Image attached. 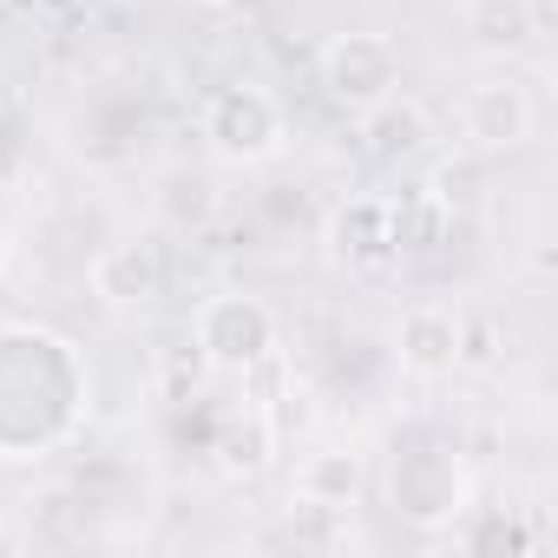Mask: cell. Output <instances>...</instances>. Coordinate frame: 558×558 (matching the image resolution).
Wrapping results in <instances>:
<instances>
[{"mask_svg":"<svg viewBox=\"0 0 558 558\" xmlns=\"http://www.w3.org/2000/svg\"><path fill=\"white\" fill-rule=\"evenodd\" d=\"M86 375L66 336L34 323H0V460H34L80 421Z\"/></svg>","mask_w":558,"mask_h":558,"instance_id":"cell-1","label":"cell"},{"mask_svg":"<svg viewBox=\"0 0 558 558\" xmlns=\"http://www.w3.org/2000/svg\"><path fill=\"white\" fill-rule=\"evenodd\" d=\"M197 138L217 165H236V171H256L269 158H283L290 151V112L283 99H276L269 86L256 80H230L204 99L197 112Z\"/></svg>","mask_w":558,"mask_h":558,"instance_id":"cell-2","label":"cell"},{"mask_svg":"<svg viewBox=\"0 0 558 558\" xmlns=\"http://www.w3.org/2000/svg\"><path fill=\"white\" fill-rule=\"evenodd\" d=\"M276 310L263 296H243V290H223V296H204L197 316H191V342L204 355V368L217 375H256L269 355H276Z\"/></svg>","mask_w":558,"mask_h":558,"instance_id":"cell-3","label":"cell"},{"mask_svg":"<svg viewBox=\"0 0 558 558\" xmlns=\"http://www.w3.org/2000/svg\"><path fill=\"white\" fill-rule=\"evenodd\" d=\"M388 499H395V512H401L408 525L440 532V525H453V519L473 512V480H466L460 453L421 440V447H401V453H395V466H388Z\"/></svg>","mask_w":558,"mask_h":558,"instance_id":"cell-4","label":"cell"},{"mask_svg":"<svg viewBox=\"0 0 558 558\" xmlns=\"http://www.w3.org/2000/svg\"><path fill=\"white\" fill-rule=\"evenodd\" d=\"M316 73H323V93L342 112H368V106L401 93V47L388 34H336L323 47Z\"/></svg>","mask_w":558,"mask_h":558,"instance_id":"cell-5","label":"cell"},{"mask_svg":"<svg viewBox=\"0 0 558 558\" xmlns=\"http://www.w3.org/2000/svg\"><path fill=\"white\" fill-rule=\"evenodd\" d=\"M323 243H329V263L349 269V276H375L401 256V230H395V197H342L323 223Z\"/></svg>","mask_w":558,"mask_h":558,"instance_id":"cell-6","label":"cell"},{"mask_svg":"<svg viewBox=\"0 0 558 558\" xmlns=\"http://www.w3.org/2000/svg\"><path fill=\"white\" fill-rule=\"evenodd\" d=\"M532 132H538V106H532V93L512 73L466 86V99H460V138L473 151H519V145H532Z\"/></svg>","mask_w":558,"mask_h":558,"instance_id":"cell-7","label":"cell"},{"mask_svg":"<svg viewBox=\"0 0 558 558\" xmlns=\"http://www.w3.org/2000/svg\"><path fill=\"white\" fill-rule=\"evenodd\" d=\"M86 283H93V296H99L106 310H145V303H158V290H165V256H158V243H145V236H119V243H106V250L86 263Z\"/></svg>","mask_w":558,"mask_h":558,"instance_id":"cell-8","label":"cell"},{"mask_svg":"<svg viewBox=\"0 0 558 558\" xmlns=\"http://www.w3.org/2000/svg\"><path fill=\"white\" fill-rule=\"evenodd\" d=\"M395 355H401V375L414 381H447L460 368V310L447 303H414L401 323H395Z\"/></svg>","mask_w":558,"mask_h":558,"instance_id":"cell-9","label":"cell"},{"mask_svg":"<svg viewBox=\"0 0 558 558\" xmlns=\"http://www.w3.org/2000/svg\"><path fill=\"white\" fill-rule=\"evenodd\" d=\"M460 34L486 60H519L538 40V0H460Z\"/></svg>","mask_w":558,"mask_h":558,"instance_id":"cell-10","label":"cell"},{"mask_svg":"<svg viewBox=\"0 0 558 558\" xmlns=\"http://www.w3.org/2000/svg\"><path fill=\"white\" fill-rule=\"evenodd\" d=\"M296 499H316V506H342L355 512L362 493H368V460L355 447H310L296 460V480H290Z\"/></svg>","mask_w":558,"mask_h":558,"instance_id":"cell-11","label":"cell"},{"mask_svg":"<svg viewBox=\"0 0 558 558\" xmlns=\"http://www.w3.org/2000/svg\"><path fill=\"white\" fill-rule=\"evenodd\" d=\"M355 119H362V132H368V151H375V158H388V165H395V158L427 151V132H434V125H427V112H421L414 99H401V93H395V99H381V106H368V112H355Z\"/></svg>","mask_w":558,"mask_h":558,"instance_id":"cell-12","label":"cell"},{"mask_svg":"<svg viewBox=\"0 0 558 558\" xmlns=\"http://www.w3.org/2000/svg\"><path fill=\"white\" fill-rule=\"evenodd\" d=\"M276 440H283V434H276L269 414H230L223 434H217V466H223L230 480H256V473L269 466Z\"/></svg>","mask_w":558,"mask_h":558,"instance_id":"cell-13","label":"cell"},{"mask_svg":"<svg viewBox=\"0 0 558 558\" xmlns=\"http://www.w3.org/2000/svg\"><path fill=\"white\" fill-rule=\"evenodd\" d=\"M499 362V316H460V368H493Z\"/></svg>","mask_w":558,"mask_h":558,"instance_id":"cell-14","label":"cell"},{"mask_svg":"<svg viewBox=\"0 0 558 558\" xmlns=\"http://www.w3.org/2000/svg\"><path fill=\"white\" fill-rule=\"evenodd\" d=\"M453 525H460V519H453ZM460 545H466V551H486V545H506V551H525L532 538H525V532H519L512 519H499V512H486V525H460Z\"/></svg>","mask_w":558,"mask_h":558,"instance_id":"cell-15","label":"cell"},{"mask_svg":"<svg viewBox=\"0 0 558 558\" xmlns=\"http://www.w3.org/2000/svg\"><path fill=\"white\" fill-rule=\"evenodd\" d=\"M14 545V525H8V512H0V551H8Z\"/></svg>","mask_w":558,"mask_h":558,"instance_id":"cell-16","label":"cell"},{"mask_svg":"<svg viewBox=\"0 0 558 558\" xmlns=\"http://www.w3.org/2000/svg\"><path fill=\"white\" fill-rule=\"evenodd\" d=\"M197 8H236V0H197Z\"/></svg>","mask_w":558,"mask_h":558,"instance_id":"cell-17","label":"cell"},{"mask_svg":"<svg viewBox=\"0 0 558 558\" xmlns=\"http://www.w3.org/2000/svg\"><path fill=\"white\" fill-rule=\"evenodd\" d=\"M0 263H8V236H0Z\"/></svg>","mask_w":558,"mask_h":558,"instance_id":"cell-18","label":"cell"}]
</instances>
